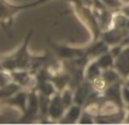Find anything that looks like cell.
I'll return each mask as SVG.
<instances>
[{"label": "cell", "mask_w": 129, "mask_h": 125, "mask_svg": "<svg viewBox=\"0 0 129 125\" xmlns=\"http://www.w3.org/2000/svg\"><path fill=\"white\" fill-rule=\"evenodd\" d=\"M32 36H33V31L31 30L25 36V40L23 41L22 46L18 48L17 51L0 59V66L2 69H6L8 72H13L16 69H29L33 58V56L28 52V45Z\"/></svg>", "instance_id": "cell-1"}, {"label": "cell", "mask_w": 129, "mask_h": 125, "mask_svg": "<svg viewBox=\"0 0 129 125\" xmlns=\"http://www.w3.org/2000/svg\"><path fill=\"white\" fill-rule=\"evenodd\" d=\"M75 11L77 14L78 18L83 22V24L89 30L92 34V41H96L101 38V34H102V29L100 26V23L99 19L96 17L95 13L93 10V7L92 6H87L84 4H73Z\"/></svg>", "instance_id": "cell-2"}, {"label": "cell", "mask_w": 129, "mask_h": 125, "mask_svg": "<svg viewBox=\"0 0 129 125\" xmlns=\"http://www.w3.org/2000/svg\"><path fill=\"white\" fill-rule=\"evenodd\" d=\"M48 1H50V0H36V1L26 5H11L7 2L6 0H0V24L4 25L7 23L9 24V23H11L14 16L19 11L27 10L29 8L40 6V5H43Z\"/></svg>", "instance_id": "cell-3"}, {"label": "cell", "mask_w": 129, "mask_h": 125, "mask_svg": "<svg viewBox=\"0 0 129 125\" xmlns=\"http://www.w3.org/2000/svg\"><path fill=\"white\" fill-rule=\"evenodd\" d=\"M40 117V102H39V92L35 88L29 89L27 107L24 114H22L18 123H32Z\"/></svg>", "instance_id": "cell-4"}, {"label": "cell", "mask_w": 129, "mask_h": 125, "mask_svg": "<svg viewBox=\"0 0 129 125\" xmlns=\"http://www.w3.org/2000/svg\"><path fill=\"white\" fill-rule=\"evenodd\" d=\"M49 46L53 50L54 55L61 60H69V59L79 58L86 55V47L85 48H74L64 45H57V43L49 41Z\"/></svg>", "instance_id": "cell-5"}, {"label": "cell", "mask_w": 129, "mask_h": 125, "mask_svg": "<svg viewBox=\"0 0 129 125\" xmlns=\"http://www.w3.org/2000/svg\"><path fill=\"white\" fill-rule=\"evenodd\" d=\"M129 35V30L123 27H114L111 26L110 29L102 32L101 38L103 41L108 43L110 47L116 45H120L123 40Z\"/></svg>", "instance_id": "cell-6"}, {"label": "cell", "mask_w": 129, "mask_h": 125, "mask_svg": "<svg viewBox=\"0 0 129 125\" xmlns=\"http://www.w3.org/2000/svg\"><path fill=\"white\" fill-rule=\"evenodd\" d=\"M102 94L105 100L114 103L119 108H125V101L122 98V81L108 85Z\"/></svg>", "instance_id": "cell-7"}, {"label": "cell", "mask_w": 129, "mask_h": 125, "mask_svg": "<svg viewBox=\"0 0 129 125\" xmlns=\"http://www.w3.org/2000/svg\"><path fill=\"white\" fill-rule=\"evenodd\" d=\"M64 112H66V107H64L62 99H61L60 92H57L50 99V105H49V112H48V118H50L52 122H59L62 118Z\"/></svg>", "instance_id": "cell-8"}, {"label": "cell", "mask_w": 129, "mask_h": 125, "mask_svg": "<svg viewBox=\"0 0 129 125\" xmlns=\"http://www.w3.org/2000/svg\"><path fill=\"white\" fill-rule=\"evenodd\" d=\"M95 91L91 81L85 78L76 89H74V102L84 107L91 94Z\"/></svg>", "instance_id": "cell-9"}, {"label": "cell", "mask_w": 129, "mask_h": 125, "mask_svg": "<svg viewBox=\"0 0 129 125\" xmlns=\"http://www.w3.org/2000/svg\"><path fill=\"white\" fill-rule=\"evenodd\" d=\"M13 76V81L20 85L22 88H32L35 87V77L28 69H16L10 72Z\"/></svg>", "instance_id": "cell-10"}, {"label": "cell", "mask_w": 129, "mask_h": 125, "mask_svg": "<svg viewBox=\"0 0 129 125\" xmlns=\"http://www.w3.org/2000/svg\"><path fill=\"white\" fill-rule=\"evenodd\" d=\"M114 68L119 72L123 80H128L129 77V45L123 47L122 51L120 52L114 61Z\"/></svg>", "instance_id": "cell-11"}, {"label": "cell", "mask_w": 129, "mask_h": 125, "mask_svg": "<svg viewBox=\"0 0 129 125\" xmlns=\"http://www.w3.org/2000/svg\"><path fill=\"white\" fill-rule=\"evenodd\" d=\"M28 93L29 91H25V90H20L16 94H14L13 97H10L9 99L2 101V102L7 103V105L11 106V107H16L20 110L22 114H24L27 107V101H28Z\"/></svg>", "instance_id": "cell-12"}, {"label": "cell", "mask_w": 129, "mask_h": 125, "mask_svg": "<svg viewBox=\"0 0 129 125\" xmlns=\"http://www.w3.org/2000/svg\"><path fill=\"white\" fill-rule=\"evenodd\" d=\"M109 50L110 46L102 39H99L96 41H92L86 47V55L89 59H96L99 56H101L102 54L109 51Z\"/></svg>", "instance_id": "cell-13"}, {"label": "cell", "mask_w": 129, "mask_h": 125, "mask_svg": "<svg viewBox=\"0 0 129 125\" xmlns=\"http://www.w3.org/2000/svg\"><path fill=\"white\" fill-rule=\"evenodd\" d=\"M84 109L83 106H79V105H76L74 103L73 106H70L69 108H67L66 112H64L62 118L60 119V123L61 124H75V123H78L79 121V117L82 115V112Z\"/></svg>", "instance_id": "cell-14"}, {"label": "cell", "mask_w": 129, "mask_h": 125, "mask_svg": "<svg viewBox=\"0 0 129 125\" xmlns=\"http://www.w3.org/2000/svg\"><path fill=\"white\" fill-rule=\"evenodd\" d=\"M51 81L54 84L56 89L58 90L59 92H61L63 89L69 87V82H70V75L67 73L66 71H61L58 72V73L53 74L51 76Z\"/></svg>", "instance_id": "cell-15"}, {"label": "cell", "mask_w": 129, "mask_h": 125, "mask_svg": "<svg viewBox=\"0 0 129 125\" xmlns=\"http://www.w3.org/2000/svg\"><path fill=\"white\" fill-rule=\"evenodd\" d=\"M23 88L20 87L18 83L11 81L10 83L6 84L5 87L0 88V101H5L7 99H9L10 97H13L14 94H16L18 91H20Z\"/></svg>", "instance_id": "cell-16"}, {"label": "cell", "mask_w": 129, "mask_h": 125, "mask_svg": "<svg viewBox=\"0 0 129 125\" xmlns=\"http://www.w3.org/2000/svg\"><path fill=\"white\" fill-rule=\"evenodd\" d=\"M101 74H102V69L99 66V64L96 62L95 59L89 60V62L86 66V69H85V78L92 82L95 78L100 77Z\"/></svg>", "instance_id": "cell-17"}, {"label": "cell", "mask_w": 129, "mask_h": 125, "mask_svg": "<svg viewBox=\"0 0 129 125\" xmlns=\"http://www.w3.org/2000/svg\"><path fill=\"white\" fill-rule=\"evenodd\" d=\"M101 77H102L103 81L107 83V85H110V84H113V83H117V82L122 81L121 75L119 74V72L117 71L114 67L113 68H108V69L102 71Z\"/></svg>", "instance_id": "cell-18"}, {"label": "cell", "mask_w": 129, "mask_h": 125, "mask_svg": "<svg viewBox=\"0 0 129 125\" xmlns=\"http://www.w3.org/2000/svg\"><path fill=\"white\" fill-rule=\"evenodd\" d=\"M95 60L99 64V66L101 67V69L104 71V69H108V68H113L116 58H114L113 55H112L111 52H110V50H109V51L102 54L101 56H99Z\"/></svg>", "instance_id": "cell-19"}, {"label": "cell", "mask_w": 129, "mask_h": 125, "mask_svg": "<svg viewBox=\"0 0 129 125\" xmlns=\"http://www.w3.org/2000/svg\"><path fill=\"white\" fill-rule=\"evenodd\" d=\"M36 91L39 93H42L44 96H48V97H52L54 93L58 92V90L56 89L54 84L51 82V81H44V82H40V83H36L35 87Z\"/></svg>", "instance_id": "cell-20"}, {"label": "cell", "mask_w": 129, "mask_h": 125, "mask_svg": "<svg viewBox=\"0 0 129 125\" xmlns=\"http://www.w3.org/2000/svg\"><path fill=\"white\" fill-rule=\"evenodd\" d=\"M51 97L44 96L42 93H39V102H40V117H48L49 112V105Z\"/></svg>", "instance_id": "cell-21"}, {"label": "cell", "mask_w": 129, "mask_h": 125, "mask_svg": "<svg viewBox=\"0 0 129 125\" xmlns=\"http://www.w3.org/2000/svg\"><path fill=\"white\" fill-rule=\"evenodd\" d=\"M60 94H61V99H62V102H63L64 107H66V109L75 103L74 102V90L71 88L68 87L66 89H63L60 92Z\"/></svg>", "instance_id": "cell-22"}, {"label": "cell", "mask_w": 129, "mask_h": 125, "mask_svg": "<svg viewBox=\"0 0 129 125\" xmlns=\"http://www.w3.org/2000/svg\"><path fill=\"white\" fill-rule=\"evenodd\" d=\"M78 123L79 124H94L95 123V116L93 114H91L88 110L83 109Z\"/></svg>", "instance_id": "cell-23"}, {"label": "cell", "mask_w": 129, "mask_h": 125, "mask_svg": "<svg viewBox=\"0 0 129 125\" xmlns=\"http://www.w3.org/2000/svg\"><path fill=\"white\" fill-rule=\"evenodd\" d=\"M11 81H13V76H11L10 72L6 71V69H0V88L5 87Z\"/></svg>", "instance_id": "cell-24"}, {"label": "cell", "mask_w": 129, "mask_h": 125, "mask_svg": "<svg viewBox=\"0 0 129 125\" xmlns=\"http://www.w3.org/2000/svg\"><path fill=\"white\" fill-rule=\"evenodd\" d=\"M101 1H102L108 8L112 9V10H119V9L123 6L120 0H101Z\"/></svg>", "instance_id": "cell-25"}, {"label": "cell", "mask_w": 129, "mask_h": 125, "mask_svg": "<svg viewBox=\"0 0 129 125\" xmlns=\"http://www.w3.org/2000/svg\"><path fill=\"white\" fill-rule=\"evenodd\" d=\"M122 98L125 103L129 105V87L125 83V85L122 87Z\"/></svg>", "instance_id": "cell-26"}, {"label": "cell", "mask_w": 129, "mask_h": 125, "mask_svg": "<svg viewBox=\"0 0 129 125\" xmlns=\"http://www.w3.org/2000/svg\"><path fill=\"white\" fill-rule=\"evenodd\" d=\"M119 11H120V13H122L123 15L127 16V17L129 18V5H123V6L119 9Z\"/></svg>", "instance_id": "cell-27"}, {"label": "cell", "mask_w": 129, "mask_h": 125, "mask_svg": "<svg viewBox=\"0 0 129 125\" xmlns=\"http://www.w3.org/2000/svg\"><path fill=\"white\" fill-rule=\"evenodd\" d=\"M8 118L5 117L4 115H0V124H5V123H8Z\"/></svg>", "instance_id": "cell-28"}, {"label": "cell", "mask_w": 129, "mask_h": 125, "mask_svg": "<svg viewBox=\"0 0 129 125\" xmlns=\"http://www.w3.org/2000/svg\"><path fill=\"white\" fill-rule=\"evenodd\" d=\"M125 122H126V123H128V124H129V113H128L127 115H126V119H125Z\"/></svg>", "instance_id": "cell-29"}, {"label": "cell", "mask_w": 129, "mask_h": 125, "mask_svg": "<svg viewBox=\"0 0 129 125\" xmlns=\"http://www.w3.org/2000/svg\"><path fill=\"white\" fill-rule=\"evenodd\" d=\"M126 27L129 30V18H128V20H127V25H126Z\"/></svg>", "instance_id": "cell-30"}, {"label": "cell", "mask_w": 129, "mask_h": 125, "mask_svg": "<svg viewBox=\"0 0 129 125\" xmlns=\"http://www.w3.org/2000/svg\"><path fill=\"white\" fill-rule=\"evenodd\" d=\"M126 109H127L128 112H129V105H127V107H126Z\"/></svg>", "instance_id": "cell-31"}, {"label": "cell", "mask_w": 129, "mask_h": 125, "mask_svg": "<svg viewBox=\"0 0 129 125\" xmlns=\"http://www.w3.org/2000/svg\"><path fill=\"white\" fill-rule=\"evenodd\" d=\"M126 84H127L128 87H129V81H127V82H126Z\"/></svg>", "instance_id": "cell-32"}, {"label": "cell", "mask_w": 129, "mask_h": 125, "mask_svg": "<svg viewBox=\"0 0 129 125\" xmlns=\"http://www.w3.org/2000/svg\"><path fill=\"white\" fill-rule=\"evenodd\" d=\"M0 69H2V68H1V66H0Z\"/></svg>", "instance_id": "cell-33"}, {"label": "cell", "mask_w": 129, "mask_h": 125, "mask_svg": "<svg viewBox=\"0 0 129 125\" xmlns=\"http://www.w3.org/2000/svg\"><path fill=\"white\" fill-rule=\"evenodd\" d=\"M127 81H129V77H128V80H127Z\"/></svg>", "instance_id": "cell-34"}]
</instances>
